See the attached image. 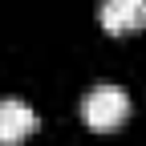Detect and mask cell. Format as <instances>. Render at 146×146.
I'll use <instances>...</instances> for the list:
<instances>
[{
	"mask_svg": "<svg viewBox=\"0 0 146 146\" xmlns=\"http://www.w3.org/2000/svg\"><path fill=\"white\" fill-rule=\"evenodd\" d=\"M126 114H130V94L114 81H102L81 98V118L94 130H114V126H122Z\"/></svg>",
	"mask_w": 146,
	"mask_h": 146,
	"instance_id": "6da1fadb",
	"label": "cell"
},
{
	"mask_svg": "<svg viewBox=\"0 0 146 146\" xmlns=\"http://www.w3.org/2000/svg\"><path fill=\"white\" fill-rule=\"evenodd\" d=\"M36 130V114L21 98H4L0 102V146H16Z\"/></svg>",
	"mask_w": 146,
	"mask_h": 146,
	"instance_id": "7a4b0ae2",
	"label": "cell"
},
{
	"mask_svg": "<svg viewBox=\"0 0 146 146\" xmlns=\"http://www.w3.org/2000/svg\"><path fill=\"white\" fill-rule=\"evenodd\" d=\"M98 21L106 33H130V29L146 25V0H102Z\"/></svg>",
	"mask_w": 146,
	"mask_h": 146,
	"instance_id": "3957f363",
	"label": "cell"
}]
</instances>
